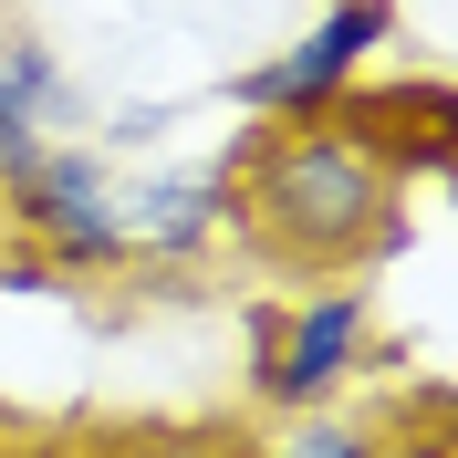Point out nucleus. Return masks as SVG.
<instances>
[{
	"label": "nucleus",
	"mask_w": 458,
	"mask_h": 458,
	"mask_svg": "<svg viewBox=\"0 0 458 458\" xmlns=\"http://www.w3.org/2000/svg\"><path fill=\"white\" fill-rule=\"evenodd\" d=\"M63 125H73V84H63L53 42H0V177L63 146Z\"/></svg>",
	"instance_id": "7"
},
{
	"label": "nucleus",
	"mask_w": 458,
	"mask_h": 458,
	"mask_svg": "<svg viewBox=\"0 0 458 458\" xmlns=\"http://www.w3.org/2000/svg\"><path fill=\"white\" fill-rule=\"evenodd\" d=\"M114 219H125V250L157 260V271H188V260L208 250L229 229V157L219 167H177V177H146L136 199H114Z\"/></svg>",
	"instance_id": "5"
},
{
	"label": "nucleus",
	"mask_w": 458,
	"mask_h": 458,
	"mask_svg": "<svg viewBox=\"0 0 458 458\" xmlns=\"http://www.w3.org/2000/svg\"><path fill=\"white\" fill-rule=\"evenodd\" d=\"M105 458H260V437H240V428H208V417H188V428H125Z\"/></svg>",
	"instance_id": "9"
},
{
	"label": "nucleus",
	"mask_w": 458,
	"mask_h": 458,
	"mask_svg": "<svg viewBox=\"0 0 458 458\" xmlns=\"http://www.w3.org/2000/svg\"><path fill=\"white\" fill-rule=\"evenodd\" d=\"M0 292H63V271L42 250H0Z\"/></svg>",
	"instance_id": "10"
},
{
	"label": "nucleus",
	"mask_w": 458,
	"mask_h": 458,
	"mask_svg": "<svg viewBox=\"0 0 458 458\" xmlns=\"http://www.w3.org/2000/svg\"><path fill=\"white\" fill-rule=\"evenodd\" d=\"M0 208L21 229V250H42L73 282V271H125V219H114V188H105V157L94 146H42L0 177Z\"/></svg>",
	"instance_id": "3"
},
{
	"label": "nucleus",
	"mask_w": 458,
	"mask_h": 458,
	"mask_svg": "<svg viewBox=\"0 0 458 458\" xmlns=\"http://www.w3.org/2000/svg\"><path fill=\"white\" fill-rule=\"evenodd\" d=\"M334 125L344 136H365L375 157H386V167L396 177H448V84H437V73H417V84H396V94H334Z\"/></svg>",
	"instance_id": "6"
},
{
	"label": "nucleus",
	"mask_w": 458,
	"mask_h": 458,
	"mask_svg": "<svg viewBox=\"0 0 458 458\" xmlns=\"http://www.w3.org/2000/svg\"><path fill=\"white\" fill-rule=\"evenodd\" d=\"M406 177L365 136H344L334 114L260 125L229 157V229L282 271H354V260L406 240Z\"/></svg>",
	"instance_id": "1"
},
{
	"label": "nucleus",
	"mask_w": 458,
	"mask_h": 458,
	"mask_svg": "<svg viewBox=\"0 0 458 458\" xmlns=\"http://www.w3.org/2000/svg\"><path fill=\"white\" fill-rule=\"evenodd\" d=\"M375 365L365 292H313V302H250V396L271 417H313Z\"/></svg>",
	"instance_id": "2"
},
{
	"label": "nucleus",
	"mask_w": 458,
	"mask_h": 458,
	"mask_svg": "<svg viewBox=\"0 0 458 458\" xmlns=\"http://www.w3.org/2000/svg\"><path fill=\"white\" fill-rule=\"evenodd\" d=\"M260 458H396V437H386V417H344V406H313V417H292L282 448Z\"/></svg>",
	"instance_id": "8"
},
{
	"label": "nucleus",
	"mask_w": 458,
	"mask_h": 458,
	"mask_svg": "<svg viewBox=\"0 0 458 458\" xmlns=\"http://www.w3.org/2000/svg\"><path fill=\"white\" fill-rule=\"evenodd\" d=\"M146 136H167V105H125L114 114V146H146Z\"/></svg>",
	"instance_id": "11"
},
{
	"label": "nucleus",
	"mask_w": 458,
	"mask_h": 458,
	"mask_svg": "<svg viewBox=\"0 0 458 458\" xmlns=\"http://www.w3.org/2000/svg\"><path fill=\"white\" fill-rule=\"evenodd\" d=\"M375 42H396V0H334L292 53L229 73V105L260 114V125H302V114H334V94H354Z\"/></svg>",
	"instance_id": "4"
}]
</instances>
